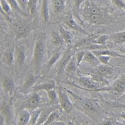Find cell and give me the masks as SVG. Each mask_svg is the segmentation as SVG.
<instances>
[{"label":"cell","mask_w":125,"mask_h":125,"mask_svg":"<svg viewBox=\"0 0 125 125\" xmlns=\"http://www.w3.org/2000/svg\"><path fill=\"white\" fill-rule=\"evenodd\" d=\"M1 60L4 64L11 66L14 62V48H11L4 51Z\"/></svg>","instance_id":"13"},{"label":"cell","mask_w":125,"mask_h":125,"mask_svg":"<svg viewBox=\"0 0 125 125\" xmlns=\"http://www.w3.org/2000/svg\"><path fill=\"white\" fill-rule=\"evenodd\" d=\"M40 102H41V96L37 93H33L26 101L24 106V109L32 112L38 109L40 106Z\"/></svg>","instance_id":"8"},{"label":"cell","mask_w":125,"mask_h":125,"mask_svg":"<svg viewBox=\"0 0 125 125\" xmlns=\"http://www.w3.org/2000/svg\"><path fill=\"white\" fill-rule=\"evenodd\" d=\"M73 98L76 101L78 106L86 111L91 112H98L100 110V106L96 100H93L89 98H84L79 96L71 91L66 89Z\"/></svg>","instance_id":"3"},{"label":"cell","mask_w":125,"mask_h":125,"mask_svg":"<svg viewBox=\"0 0 125 125\" xmlns=\"http://www.w3.org/2000/svg\"><path fill=\"white\" fill-rule=\"evenodd\" d=\"M0 4L1 7L2 13L7 15L11 13L12 8L6 0H0Z\"/></svg>","instance_id":"33"},{"label":"cell","mask_w":125,"mask_h":125,"mask_svg":"<svg viewBox=\"0 0 125 125\" xmlns=\"http://www.w3.org/2000/svg\"><path fill=\"white\" fill-rule=\"evenodd\" d=\"M64 23L67 26H68L70 29L74 30V31H76V32H79V33H83V34H87V35H89L87 31H86L85 30H84L83 29L81 28V26H80L79 24L77 23V22L76 21V20H74V16L71 13H68V14H66L64 16Z\"/></svg>","instance_id":"7"},{"label":"cell","mask_w":125,"mask_h":125,"mask_svg":"<svg viewBox=\"0 0 125 125\" xmlns=\"http://www.w3.org/2000/svg\"><path fill=\"white\" fill-rule=\"evenodd\" d=\"M68 93L66 91V88L60 86L58 89V95L59 103L66 113H69L74 109V104L70 100L68 96Z\"/></svg>","instance_id":"5"},{"label":"cell","mask_w":125,"mask_h":125,"mask_svg":"<svg viewBox=\"0 0 125 125\" xmlns=\"http://www.w3.org/2000/svg\"><path fill=\"white\" fill-rule=\"evenodd\" d=\"M111 39L115 44H124L125 43V31L115 33L111 36Z\"/></svg>","instance_id":"27"},{"label":"cell","mask_w":125,"mask_h":125,"mask_svg":"<svg viewBox=\"0 0 125 125\" xmlns=\"http://www.w3.org/2000/svg\"><path fill=\"white\" fill-rule=\"evenodd\" d=\"M14 30L16 36L19 38L25 36L30 31L28 24L22 22H16L14 25Z\"/></svg>","instance_id":"11"},{"label":"cell","mask_w":125,"mask_h":125,"mask_svg":"<svg viewBox=\"0 0 125 125\" xmlns=\"http://www.w3.org/2000/svg\"><path fill=\"white\" fill-rule=\"evenodd\" d=\"M38 80V76H36L33 75V74H31V75L29 76L26 80H25V81L24 82L22 86H21V91L22 92L25 93L26 91H28L29 90H31V88L34 86V84L36 83V81Z\"/></svg>","instance_id":"17"},{"label":"cell","mask_w":125,"mask_h":125,"mask_svg":"<svg viewBox=\"0 0 125 125\" xmlns=\"http://www.w3.org/2000/svg\"><path fill=\"white\" fill-rule=\"evenodd\" d=\"M85 53L86 51H78L77 53H76V54H74V56H75V58L76 60L77 64H78V67L80 66L81 63L82 62V61L84 60Z\"/></svg>","instance_id":"34"},{"label":"cell","mask_w":125,"mask_h":125,"mask_svg":"<svg viewBox=\"0 0 125 125\" xmlns=\"http://www.w3.org/2000/svg\"><path fill=\"white\" fill-rule=\"evenodd\" d=\"M59 33H60L66 44H70L72 43L73 40V35L71 31L66 30L62 25H61L59 28Z\"/></svg>","instance_id":"22"},{"label":"cell","mask_w":125,"mask_h":125,"mask_svg":"<svg viewBox=\"0 0 125 125\" xmlns=\"http://www.w3.org/2000/svg\"><path fill=\"white\" fill-rule=\"evenodd\" d=\"M61 56H62V51H57L51 56V58L49 59L48 64H47V67L49 70L61 59V58L62 57Z\"/></svg>","instance_id":"26"},{"label":"cell","mask_w":125,"mask_h":125,"mask_svg":"<svg viewBox=\"0 0 125 125\" xmlns=\"http://www.w3.org/2000/svg\"><path fill=\"white\" fill-rule=\"evenodd\" d=\"M26 53L24 46L22 44L16 45L14 48V62L18 66H21L26 61Z\"/></svg>","instance_id":"10"},{"label":"cell","mask_w":125,"mask_h":125,"mask_svg":"<svg viewBox=\"0 0 125 125\" xmlns=\"http://www.w3.org/2000/svg\"></svg>","instance_id":"44"},{"label":"cell","mask_w":125,"mask_h":125,"mask_svg":"<svg viewBox=\"0 0 125 125\" xmlns=\"http://www.w3.org/2000/svg\"><path fill=\"white\" fill-rule=\"evenodd\" d=\"M5 123V118L3 117V115H1V116H0V125H3Z\"/></svg>","instance_id":"41"},{"label":"cell","mask_w":125,"mask_h":125,"mask_svg":"<svg viewBox=\"0 0 125 125\" xmlns=\"http://www.w3.org/2000/svg\"><path fill=\"white\" fill-rule=\"evenodd\" d=\"M47 96L48 97L49 100L51 101V103L53 104H57L58 103H59L58 95V93H56V91L54 90H51L50 91L46 92Z\"/></svg>","instance_id":"31"},{"label":"cell","mask_w":125,"mask_h":125,"mask_svg":"<svg viewBox=\"0 0 125 125\" xmlns=\"http://www.w3.org/2000/svg\"><path fill=\"white\" fill-rule=\"evenodd\" d=\"M96 68V71L100 75L106 78L110 77L113 73V69L112 68V67L109 65L101 64L98 66Z\"/></svg>","instance_id":"19"},{"label":"cell","mask_w":125,"mask_h":125,"mask_svg":"<svg viewBox=\"0 0 125 125\" xmlns=\"http://www.w3.org/2000/svg\"><path fill=\"white\" fill-rule=\"evenodd\" d=\"M117 7L125 10V3L122 0H111Z\"/></svg>","instance_id":"39"},{"label":"cell","mask_w":125,"mask_h":125,"mask_svg":"<svg viewBox=\"0 0 125 125\" xmlns=\"http://www.w3.org/2000/svg\"><path fill=\"white\" fill-rule=\"evenodd\" d=\"M51 40L54 46H62L64 41L61 35L60 34V33L56 32V31H52L51 32Z\"/></svg>","instance_id":"24"},{"label":"cell","mask_w":125,"mask_h":125,"mask_svg":"<svg viewBox=\"0 0 125 125\" xmlns=\"http://www.w3.org/2000/svg\"><path fill=\"white\" fill-rule=\"evenodd\" d=\"M41 111L42 109H36L34 111H32L31 114V118H30V121L29 125H36L38 121L39 118H40V115H41Z\"/></svg>","instance_id":"30"},{"label":"cell","mask_w":125,"mask_h":125,"mask_svg":"<svg viewBox=\"0 0 125 125\" xmlns=\"http://www.w3.org/2000/svg\"><path fill=\"white\" fill-rule=\"evenodd\" d=\"M60 118V114L56 110H53L52 112L50 113V116L47 119L46 121L44 123V125H50V124H53L55 121H58V119Z\"/></svg>","instance_id":"29"},{"label":"cell","mask_w":125,"mask_h":125,"mask_svg":"<svg viewBox=\"0 0 125 125\" xmlns=\"http://www.w3.org/2000/svg\"><path fill=\"white\" fill-rule=\"evenodd\" d=\"M20 8L23 11L29 10V0H16Z\"/></svg>","instance_id":"37"},{"label":"cell","mask_w":125,"mask_h":125,"mask_svg":"<svg viewBox=\"0 0 125 125\" xmlns=\"http://www.w3.org/2000/svg\"><path fill=\"white\" fill-rule=\"evenodd\" d=\"M73 54L71 53L70 49L67 50L65 53L62 56V57L60 60V61H59L58 64L57 66V74H58V75L61 76L64 72L66 67L70 60L73 57Z\"/></svg>","instance_id":"9"},{"label":"cell","mask_w":125,"mask_h":125,"mask_svg":"<svg viewBox=\"0 0 125 125\" xmlns=\"http://www.w3.org/2000/svg\"><path fill=\"white\" fill-rule=\"evenodd\" d=\"M119 117L120 118H121V119L125 120V113H122L120 114L119 115Z\"/></svg>","instance_id":"42"},{"label":"cell","mask_w":125,"mask_h":125,"mask_svg":"<svg viewBox=\"0 0 125 125\" xmlns=\"http://www.w3.org/2000/svg\"><path fill=\"white\" fill-rule=\"evenodd\" d=\"M51 5L54 13H62L66 7V0H51Z\"/></svg>","instance_id":"20"},{"label":"cell","mask_w":125,"mask_h":125,"mask_svg":"<svg viewBox=\"0 0 125 125\" xmlns=\"http://www.w3.org/2000/svg\"><path fill=\"white\" fill-rule=\"evenodd\" d=\"M109 91L115 96H122L125 94V75L117 78L110 86Z\"/></svg>","instance_id":"6"},{"label":"cell","mask_w":125,"mask_h":125,"mask_svg":"<svg viewBox=\"0 0 125 125\" xmlns=\"http://www.w3.org/2000/svg\"><path fill=\"white\" fill-rule=\"evenodd\" d=\"M31 118L30 111L27 109H23L20 112L17 118L16 125H29Z\"/></svg>","instance_id":"16"},{"label":"cell","mask_w":125,"mask_h":125,"mask_svg":"<svg viewBox=\"0 0 125 125\" xmlns=\"http://www.w3.org/2000/svg\"><path fill=\"white\" fill-rule=\"evenodd\" d=\"M78 68V64H77L75 56H74V55H73L67 64L64 71L66 72L67 73H69V74H72V73H74L76 71Z\"/></svg>","instance_id":"23"},{"label":"cell","mask_w":125,"mask_h":125,"mask_svg":"<svg viewBox=\"0 0 125 125\" xmlns=\"http://www.w3.org/2000/svg\"><path fill=\"white\" fill-rule=\"evenodd\" d=\"M2 86L4 92L8 94L9 95L12 96L15 90V84L11 78L5 77L2 81Z\"/></svg>","instance_id":"14"},{"label":"cell","mask_w":125,"mask_h":125,"mask_svg":"<svg viewBox=\"0 0 125 125\" xmlns=\"http://www.w3.org/2000/svg\"><path fill=\"white\" fill-rule=\"evenodd\" d=\"M56 88V83L53 80H50L47 82L42 83L41 84L33 86L31 90L33 91H44L46 92L50 91L51 90H54Z\"/></svg>","instance_id":"12"},{"label":"cell","mask_w":125,"mask_h":125,"mask_svg":"<svg viewBox=\"0 0 125 125\" xmlns=\"http://www.w3.org/2000/svg\"><path fill=\"white\" fill-rule=\"evenodd\" d=\"M11 7L12 10L16 12H20L22 10L16 0H6Z\"/></svg>","instance_id":"35"},{"label":"cell","mask_w":125,"mask_h":125,"mask_svg":"<svg viewBox=\"0 0 125 125\" xmlns=\"http://www.w3.org/2000/svg\"><path fill=\"white\" fill-rule=\"evenodd\" d=\"M78 80L86 90L95 91H109L110 90V87L94 80L90 76L80 77Z\"/></svg>","instance_id":"4"},{"label":"cell","mask_w":125,"mask_h":125,"mask_svg":"<svg viewBox=\"0 0 125 125\" xmlns=\"http://www.w3.org/2000/svg\"><path fill=\"white\" fill-rule=\"evenodd\" d=\"M109 36L107 34H96L92 41V44L106 45Z\"/></svg>","instance_id":"28"},{"label":"cell","mask_w":125,"mask_h":125,"mask_svg":"<svg viewBox=\"0 0 125 125\" xmlns=\"http://www.w3.org/2000/svg\"><path fill=\"white\" fill-rule=\"evenodd\" d=\"M38 0H29V12L32 17L36 13Z\"/></svg>","instance_id":"32"},{"label":"cell","mask_w":125,"mask_h":125,"mask_svg":"<svg viewBox=\"0 0 125 125\" xmlns=\"http://www.w3.org/2000/svg\"><path fill=\"white\" fill-rule=\"evenodd\" d=\"M93 53L95 54L96 56H98L100 55H107L110 56L111 57H120V58H123L125 56L122 54H119L118 52L113 50H108V49H103V50H93Z\"/></svg>","instance_id":"21"},{"label":"cell","mask_w":125,"mask_h":125,"mask_svg":"<svg viewBox=\"0 0 125 125\" xmlns=\"http://www.w3.org/2000/svg\"><path fill=\"white\" fill-rule=\"evenodd\" d=\"M41 19L44 24L50 21V10H49L48 0H42L41 8Z\"/></svg>","instance_id":"15"},{"label":"cell","mask_w":125,"mask_h":125,"mask_svg":"<svg viewBox=\"0 0 125 125\" xmlns=\"http://www.w3.org/2000/svg\"><path fill=\"white\" fill-rule=\"evenodd\" d=\"M121 98H125V94H123V95L121 97Z\"/></svg>","instance_id":"43"},{"label":"cell","mask_w":125,"mask_h":125,"mask_svg":"<svg viewBox=\"0 0 125 125\" xmlns=\"http://www.w3.org/2000/svg\"><path fill=\"white\" fill-rule=\"evenodd\" d=\"M113 105L115 107H118V108H125V104L122 103H114Z\"/></svg>","instance_id":"40"},{"label":"cell","mask_w":125,"mask_h":125,"mask_svg":"<svg viewBox=\"0 0 125 125\" xmlns=\"http://www.w3.org/2000/svg\"><path fill=\"white\" fill-rule=\"evenodd\" d=\"M84 61L88 62L92 66L96 68L100 64V62L98 60V57L93 53V51H86L85 55H84Z\"/></svg>","instance_id":"18"},{"label":"cell","mask_w":125,"mask_h":125,"mask_svg":"<svg viewBox=\"0 0 125 125\" xmlns=\"http://www.w3.org/2000/svg\"><path fill=\"white\" fill-rule=\"evenodd\" d=\"M54 110V108L53 107H50V108H46L44 110H42L41 113V115H40V118H39L38 121L36 125H44V123L46 121L47 119L50 116V113H51L52 111Z\"/></svg>","instance_id":"25"},{"label":"cell","mask_w":125,"mask_h":125,"mask_svg":"<svg viewBox=\"0 0 125 125\" xmlns=\"http://www.w3.org/2000/svg\"><path fill=\"white\" fill-rule=\"evenodd\" d=\"M80 13L84 21L90 24H104L108 21L106 13L88 0L84 2V6H81Z\"/></svg>","instance_id":"1"},{"label":"cell","mask_w":125,"mask_h":125,"mask_svg":"<svg viewBox=\"0 0 125 125\" xmlns=\"http://www.w3.org/2000/svg\"><path fill=\"white\" fill-rule=\"evenodd\" d=\"M46 50V34L41 33L36 39L33 56V68L36 73L39 72L44 58Z\"/></svg>","instance_id":"2"},{"label":"cell","mask_w":125,"mask_h":125,"mask_svg":"<svg viewBox=\"0 0 125 125\" xmlns=\"http://www.w3.org/2000/svg\"><path fill=\"white\" fill-rule=\"evenodd\" d=\"M86 0H73L74 10L76 12H80L81 8Z\"/></svg>","instance_id":"38"},{"label":"cell","mask_w":125,"mask_h":125,"mask_svg":"<svg viewBox=\"0 0 125 125\" xmlns=\"http://www.w3.org/2000/svg\"><path fill=\"white\" fill-rule=\"evenodd\" d=\"M97 57H98L100 63L103 64H106V65H109V60L111 59V56L107 55H100Z\"/></svg>","instance_id":"36"}]
</instances>
